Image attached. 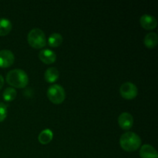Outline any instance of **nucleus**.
<instances>
[{
	"instance_id": "f257e3e1",
	"label": "nucleus",
	"mask_w": 158,
	"mask_h": 158,
	"mask_svg": "<svg viewBox=\"0 0 158 158\" xmlns=\"http://www.w3.org/2000/svg\"><path fill=\"white\" fill-rule=\"evenodd\" d=\"M6 80L9 85L15 88L22 89L29 84V77L24 70L21 69H12L7 73Z\"/></svg>"
},
{
	"instance_id": "f03ea898",
	"label": "nucleus",
	"mask_w": 158,
	"mask_h": 158,
	"mask_svg": "<svg viewBox=\"0 0 158 158\" xmlns=\"http://www.w3.org/2000/svg\"><path fill=\"white\" fill-rule=\"evenodd\" d=\"M140 136L131 131L122 134L120 138V145L123 151L127 152H134L138 150L141 145Z\"/></svg>"
},
{
	"instance_id": "7ed1b4c3",
	"label": "nucleus",
	"mask_w": 158,
	"mask_h": 158,
	"mask_svg": "<svg viewBox=\"0 0 158 158\" xmlns=\"http://www.w3.org/2000/svg\"><path fill=\"white\" fill-rule=\"evenodd\" d=\"M27 41L31 47L36 49H43L47 43L46 35L42 29L38 28L30 30L27 35Z\"/></svg>"
},
{
	"instance_id": "20e7f679",
	"label": "nucleus",
	"mask_w": 158,
	"mask_h": 158,
	"mask_svg": "<svg viewBox=\"0 0 158 158\" xmlns=\"http://www.w3.org/2000/svg\"><path fill=\"white\" fill-rule=\"evenodd\" d=\"M48 99L54 104H60L66 99V92L61 85L53 84L47 89Z\"/></svg>"
},
{
	"instance_id": "39448f33",
	"label": "nucleus",
	"mask_w": 158,
	"mask_h": 158,
	"mask_svg": "<svg viewBox=\"0 0 158 158\" xmlns=\"http://www.w3.org/2000/svg\"><path fill=\"white\" fill-rule=\"evenodd\" d=\"M120 94L125 100H134L138 94V89L137 86L133 83L126 82L123 83L120 87Z\"/></svg>"
},
{
	"instance_id": "423d86ee",
	"label": "nucleus",
	"mask_w": 158,
	"mask_h": 158,
	"mask_svg": "<svg viewBox=\"0 0 158 158\" xmlns=\"http://www.w3.org/2000/svg\"><path fill=\"white\" fill-rule=\"evenodd\" d=\"M15 61V56L9 49L0 50V68H8L12 66Z\"/></svg>"
},
{
	"instance_id": "0eeeda50",
	"label": "nucleus",
	"mask_w": 158,
	"mask_h": 158,
	"mask_svg": "<svg viewBox=\"0 0 158 158\" xmlns=\"http://www.w3.org/2000/svg\"><path fill=\"white\" fill-rule=\"evenodd\" d=\"M118 124L122 130L128 131L134 125V117L130 113H122L118 117Z\"/></svg>"
},
{
	"instance_id": "6e6552de",
	"label": "nucleus",
	"mask_w": 158,
	"mask_h": 158,
	"mask_svg": "<svg viewBox=\"0 0 158 158\" xmlns=\"http://www.w3.org/2000/svg\"><path fill=\"white\" fill-rule=\"evenodd\" d=\"M39 59L45 64H52L56 60V54L49 49H43L39 52Z\"/></svg>"
},
{
	"instance_id": "1a4fd4ad",
	"label": "nucleus",
	"mask_w": 158,
	"mask_h": 158,
	"mask_svg": "<svg viewBox=\"0 0 158 158\" xmlns=\"http://www.w3.org/2000/svg\"><path fill=\"white\" fill-rule=\"evenodd\" d=\"M140 24L146 30H153L157 26V19L151 15L144 14L140 19Z\"/></svg>"
},
{
	"instance_id": "9d476101",
	"label": "nucleus",
	"mask_w": 158,
	"mask_h": 158,
	"mask_svg": "<svg viewBox=\"0 0 158 158\" xmlns=\"http://www.w3.org/2000/svg\"><path fill=\"white\" fill-rule=\"evenodd\" d=\"M140 158H158V153L155 148L150 144H144L140 150Z\"/></svg>"
},
{
	"instance_id": "9b49d317",
	"label": "nucleus",
	"mask_w": 158,
	"mask_h": 158,
	"mask_svg": "<svg viewBox=\"0 0 158 158\" xmlns=\"http://www.w3.org/2000/svg\"><path fill=\"white\" fill-rule=\"evenodd\" d=\"M60 77V72L56 67H50L48 68L46 70L44 74V78L47 83H53Z\"/></svg>"
},
{
	"instance_id": "f8f14e48",
	"label": "nucleus",
	"mask_w": 158,
	"mask_h": 158,
	"mask_svg": "<svg viewBox=\"0 0 158 158\" xmlns=\"http://www.w3.org/2000/svg\"><path fill=\"white\" fill-rule=\"evenodd\" d=\"M144 46L148 49H154L157 46L158 36L156 32H149L147 34L143 40Z\"/></svg>"
},
{
	"instance_id": "ddd939ff",
	"label": "nucleus",
	"mask_w": 158,
	"mask_h": 158,
	"mask_svg": "<svg viewBox=\"0 0 158 158\" xmlns=\"http://www.w3.org/2000/svg\"><path fill=\"white\" fill-rule=\"evenodd\" d=\"M52 138H53V132L50 129L43 130L38 136L39 142L43 145H46L50 143Z\"/></svg>"
},
{
	"instance_id": "4468645a",
	"label": "nucleus",
	"mask_w": 158,
	"mask_h": 158,
	"mask_svg": "<svg viewBox=\"0 0 158 158\" xmlns=\"http://www.w3.org/2000/svg\"><path fill=\"white\" fill-rule=\"evenodd\" d=\"M12 25L10 20L6 18H0V36H6L12 30Z\"/></svg>"
},
{
	"instance_id": "2eb2a0df",
	"label": "nucleus",
	"mask_w": 158,
	"mask_h": 158,
	"mask_svg": "<svg viewBox=\"0 0 158 158\" xmlns=\"http://www.w3.org/2000/svg\"><path fill=\"white\" fill-rule=\"evenodd\" d=\"M63 36H62L61 34L57 33V32H55V33L51 34L49 36L47 40L48 45H49L50 47H58L63 43Z\"/></svg>"
},
{
	"instance_id": "dca6fc26",
	"label": "nucleus",
	"mask_w": 158,
	"mask_h": 158,
	"mask_svg": "<svg viewBox=\"0 0 158 158\" xmlns=\"http://www.w3.org/2000/svg\"><path fill=\"white\" fill-rule=\"evenodd\" d=\"M17 96V92L13 87H8L4 90L2 97L5 101L11 102L13 101Z\"/></svg>"
},
{
	"instance_id": "f3484780",
	"label": "nucleus",
	"mask_w": 158,
	"mask_h": 158,
	"mask_svg": "<svg viewBox=\"0 0 158 158\" xmlns=\"http://www.w3.org/2000/svg\"><path fill=\"white\" fill-rule=\"evenodd\" d=\"M7 114V106L5 103L0 102V123L6 120Z\"/></svg>"
},
{
	"instance_id": "a211bd4d",
	"label": "nucleus",
	"mask_w": 158,
	"mask_h": 158,
	"mask_svg": "<svg viewBox=\"0 0 158 158\" xmlns=\"http://www.w3.org/2000/svg\"><path fill=\"white\" fill-rule=\"evenodd\" d=\"M4 78H3L2 76L0 74V89H2V88L3 87V86H4Z\"/></svg>"
}]
</instances>
